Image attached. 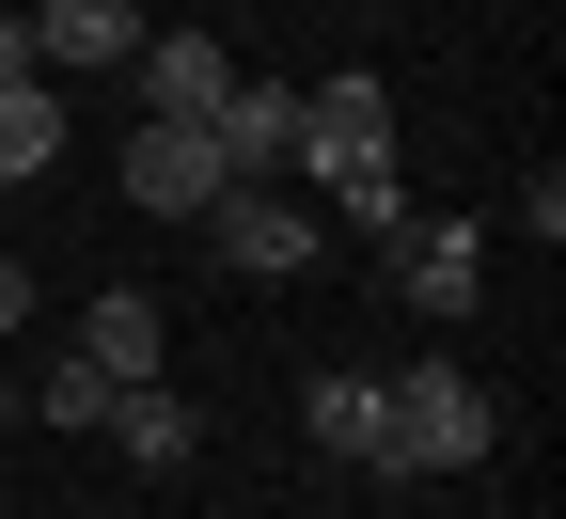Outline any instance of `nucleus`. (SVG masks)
I'll return each instance as SVG.
<instances>
[{"label":"nucleus","mask_w":566,"mask_h":519,"mask_svg":"<svg viewBox=\"0 0 566 519\" xmlns=\"http://www.w3.org/2000/svg\"><path fill=\"white\" fill-rule=\"evenodd\" d=\"M205 142H221V174H283V158H300V95H283V80H237L221 111H205Z\"/></svg>","instance_id":"1a4fd4ad"},{"label":"nucleus","mask_w":566,"mask_h":519,"mask_svg":"<svg viewBox=\"0 0 566 519\" xmlns=\"http://www.w3.org/2000/svg\"><path fill=\"white\" fill-rule=\"evenodd\" d=\"M394 283L424 315H472L488 300V237H472V220H424V237H394Z\"/></svg>","instance_id":"423d86ee"},{"label":"nucleus","mask_w":566,"mask_h":519,"mask_svg":"<svg viewBox=\"0 0 566 519\" xmlns=\"http://www.w3.org/2000/svg\"><path fill=\"white\" fill-rule=\"evenodd\" d=\"M363 158H394V80H363V63H346V80L300 95V174L331 189V174H363Z\"/></svg>","instance_id":"20e7f679"},{"label":"nucleus","mask_w":566,"mask_h":519,"mask_svg":"<svg viewBox=\"0 0 566 519\" xmlns=\"http://www.w3.org/2000/svg\"><path fill=\"white\" fill-rule=\"evenodd\" d=\"M111 394H126V378H95V362H80V346H63V362H48V378H32V409H48V425H111Z\"/></svg>","instance_id":"ddd939ff"},{"label":"nucleus","mask_w":566,"mask_h":519,"mask_svg":"<svg viewBox=\"0 0 566 519\" xmlns=\"http://www.w3.org/2000/svg\"><path fill=\"white\" fill-rule=\"evenodd\" d=\"M17 300H32V283H17V252H0V331H17Z\"/></svg>","instance_id":"dca6fc26"},{"label":"nucleus","mask_w":566,"mask_h":519,"mask_svg":"<svg viewBox=\"0 0 566 519\" xmlns=\"http://www.w3.org/2000/svg\"><path fill=\"white\" fill-rule=\"evenodd\" d=\"M378 409H394V473H472L488 440H504L488 378H457V362H409V378H378Z\"/></svg>","instance_id":"f257e3e1"},{"label":"nucleus","mask_w":566,"mask_h":519,"mask_svg":"<svg viewBox=\"0 0 566 519\" xmlns=\"http://www.w3.org/2000/svg\"><path fill=\"white\" fill-rule=\"evenodd\" d=\"M48 158H63V95L48 80H0V189H32Z\"/></svg>","instance_id":"f8f14e48"},{"label":"nucleus","mask_w":566,"mask_h":519,"mask_svg":"<svg viewBox=\"0 0 566 519\" xmlns=\"http://www.w3.org/2000/svg\"><path fill=\"white\" fill-rule=\"evenodd\" d=\"M126 63H142V111H174V126H205V111L237 95V48L221 32H142Z\"/></svg>","instance_id":"39448f33"},{"label":"nucleus","mask_w":566,"mask_h":519,"mask_svg":"<svg viewBox=\"0 0 566 519\" xmlns=\"http://www.w3.org/2000/svg\"><path fill=\"white\" fill-rule=\"evenodd\" d=\"M32 63H80V80H95V63H126L142 48V0H32Z\"/></svg>","instance_id":"6e6552de"},{"label":"nucleus","mask_w":566,"mask_h":519,"mask_svg":"<svg viewBox=\"0 0 566 519\" xmlns=\"http://www.w3.org/2000/svg\"><path fill=\"white\" fill-rule=\"evenodd\" d=\"M300 425H315V457H363V473H394V409H378V378H363V362H331V378L300 394Z\"/></svg>","instance_id":"0eeeda50"},{"label":"nucleus","mask_w":566,"mask_h":519,"mask_svg":"<svg viewBox=\"0 0 566 519\" xmlns=\"http://www.w3.org/2000/svg\"><path fill=\"white\" fill-rule=\"evenodd\" d=\"M0 80H48V63H32V32H17V17H0Z\"/></svg>","instance_id":"2eb2a0df"},{"label":"nucleus","mask_w":566,"mask_h":519,"mask_svg":"<svg viewBox=\"0 0 566 519\" xmlns=\"http://www.w3.org/2000/svg\"><path fill=\"white\" fill-rule=\"evenodd\" d=\"M205 237H221V268H252V283H300L315 268V205H283V174H237L221 205H205Z\"/></svg>","instance_id":"7ed1b4c3"},{"label":"nucleus","mask_w":566,"mask_h":519,"mask_svg":"<svg viewBox=\"0 0 566 519\" xmlns=\"http://www.w3.org/2000/svg\"><path fill=\"white\" fill-rule=\"evenodd\" d=\"M331 205H346V220H378V237H409V189H394V158H363V174H331Z\"/></svg>","instance_id":"4468645a"},{"label":"nucleus","mask_w":566,"mask_h":519,"mask_svg":"<svg viewBox=\"0 0 566 519\" xmlns=\"http://www.w3.org/2000/svg\"><path fill=\"white\" fill-rule=\"evenodd\" d=\"M221 189H237V174H221V142H205V126H174V111L126 126V205H142V220H205Z\"/></svg>","instance_id":"f03ea898"},{"label":"nucleus","mask_w":566,"mask_h":519,"mask_svg":"<svg viewBox=\"0 0 566 519\" xmlns=\"http://www.w3.org/2000/svg\"><path fill=\"white\" fill-rule=\"evenodd\" d=\"M111 440H126L142 473H189V440H205V409H189V394H158V378H126V394H111Z\"/></svg>","instance_id":"9d476101"},{"label":"nucleus","mask_w":566,"mask_h":519,"mask_svg":"<svg viewBox=\"0 0 566 519\" xmlns=\"http://www.w3.org/2000/svg\"><path fill=\"white\" fill-rule=\"evenodd\" d=\"M0 220H17V189H0Z\"/></svg>","instance_id":"f3484780"},{"label":"nucleus","mask_w":566,"mask_h":519,"mask_svg":"<svg viewBox=\"0 0 566 519\" xmlns=\"http://www.w3.org/2000/svg\"><path fill=\"white\" fill-rule=\"evenodd\" d=\"M80 362H95V378H158V300H142V283H111V300L80 315Z\"/></svg>","instance_id":"9b49d317"}]
</instances>
